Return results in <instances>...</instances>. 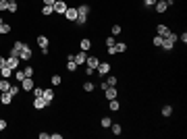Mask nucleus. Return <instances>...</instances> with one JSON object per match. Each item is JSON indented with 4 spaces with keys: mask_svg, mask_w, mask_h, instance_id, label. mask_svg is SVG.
<instances>
[{
    "mask_svg": "<svg viewBox=\"0 0 187 139\" xmlns=\"http://www.w3.org/2000/svg\"><path fill=\"white\" fill-rule=\"evenodd\" d=\"M108 106H110V110H112V112H117L118 108H121V104H118L117 98H115V100H110V104H108Z\"/></svg>",
    "mask_w": 187,
    "mask_h": 139,
    "instance_id": "nucleus-24",
    "label": "nucleus"
},
{
    "mask_svg": "<svg viewBox=\"0 0 187 139\" xmlns=\"http://www.w3.org/2000/svg\"><path fill=\"white\" fill-rule=\"evenodd\" d=\"M62 83V77L60 75H52V85H60Z\"/></svg>",
    "mask_w": 187,
    "mask_h": 139,
    "instance_id": "nucleus-35",
    "label": "nucleus"
},
{
    "mask_svg": "<svg viewBox=\"0 0 187 139\" xmlns=\"http://www.w3.org/2000/svg\"><path fill=\"white\" fill-rule=\"evenodd\" d=\"M23 42H15V46H12V50H11V56H19L21 54V50H23Z\"/></svg>",
    "mask_w": 187,
    "mask_h": 139,
    "instance_id": "nucleus-10",
    "label": "nucleus"
},
{
    "mask_svg": "<svg viewBox=\"0 0 187 139\" xmlns=\"http://www.w3.org/2000/svg\"><path fill=\"white\" fill-rule=\"evenodd\" d=\"M156 2H158V0H143V4H146V6H154Z\"/></svg>",
    "mask_w": 187,
    "mask_h": 139,
    "instance_id": "nucleus-42",
    "label": "nucleus"
},
{
    "mask_svg": "<svg viewBox=\"0 0 187 139\" xmlns=\"http://www.w3.org/2000/svg\"><path fill=\"white\" fill-rule=\"evenodd\" d=\"M118 33H121V25H112V29H110V35H115V37H117Z\"/></svg>",
    "mask_w": 187,
    "mask_h": 139,
    "instance_id": "nucleus-34",
    "label": "nucleus"
},
{
    "mask_svg": "<svg viewBox=\"0 0 187 139\" xmlns=\"http://www.w3.org/2000/svg\"><path fill=\"white\" fill-rule=\"evenodd\" d=\"M21 87H23L25 92H31V89H34V79H31V77H25L23 81H21Z\"/></svg>",
    "mask_w": 187,
    "mask_h": 139,
    "instance_id": "nucleus-7",
    "label": "nucleus"
},
{
    "mask_svg": "<svg viewBox=\"0 0 187 139\" xmlns=\"http://www.w3.org/2000/svg\"><path fill=\"white\" fill-rule=\"evenodd\" d=\"M96 71H98L100 75H106V73L110 71V64H108V62H98V67H96Z\"/></svg>",
    "mask_w": 187,
    "mask_h": 139,
    "instance_id": "nucleus-11",
    "label": "nucleus"
},
{
    "mask_svg": "<svg viewBox=\"0 0 187 139\" xmlns=\"http://www.w3.org/2000/svg\"><path fill=\"white\" fill-rule=\"evenodd\" d=\"M94 87H96V85H94L92 81H85V83H83V89H85V92H94Z\"/></svg>",
    "mask_w": 187,
    "mask_h": 139,
    "instance_id": "nucleus-33",
    "label": "nucleus"
},
{
    "mask_svg": "<svg viewBox=\"0 0 187 139\" xmlns=\"http://www.w3.org/2000/svg\"><path fill=\"white\" fill-rule=\"evenodd\" d=\"M177 42H179V35H177V33H168L166 37H162V46H160V48L166 50V52H171V50L175 48Z\"/></svg>",
    "mask_w": 187,
    "mask_h": 139,
    "instance_id": "nucleus-1",
    "label": "nucleus"
},
{
    "mask_svg": "<svg viewBox=\"0 0 187 139\" xmlns=\"http://www.w3.org/2000/svg\"><path fill=\"white\" fill-rule=\"evenodd\" d=\"M50 137H52V139H62V135H60V133H52Z\"/></svg>",
    "mask_w": 187,
    "mask_h": 139,
    "instance_id": "nucleus-45",
    "label": "nucleus"
},
{
    "mask_svg": "<svg viewBox=\"0 0 187 139\" xmlns=\"http://www.w3.org/2000/svg\"><path fill=\"white\" fill-rule=\"evenodd\" d=\"M6 67L12 69V71H17L19 69V56H9L6 58Z\"/></svg>",
    "mask_w": 187,
    "mask_h": 139,
    "instance_id": "nucleus-5",
    "label": "nucleus"
},
{
    "mask_svg": "<svg viewBox=\"0 0 187 139\" xmlns=\"http://www.w3.org/2000/svg\"><path fill=\"white\" fill-rule=\"evenodd\" d=\"M15 77H17V81L21 83V81L25 79V73H23V71H19V69H17V71H15Z\"/></svg>",
    "mask_w": 187,
    "mask_h": 139,
    "instance_id": "nucleus-32",
    "label": "nucleus"
},
{
    "mask_svg": "<svg viewBox=\"0 0 187 139\" xmlns=\"http://www.w3.org/2000/svg\"><path fill=\"white\" fill-rule=\"evenodd\" d=\"M9 12H17V2H9V9H6Z\"/></svg>",
    "mask_w": 187,
    "mask_h": 139,
    "instance_id": "nucleus-38",
    "label": "nucleus"
},
{
    "mask_svg": "<svg viewBox=\"0 0 187 139\" xmlns=\"http://www.w3.org/2000/svg\"><path fill=\"white\" fill-rule=\"evenodd\" d=\"M98 62H100V60H98L96 56H87V60H85V64H87L90 69H96V67H98Z\"/></svg>",
    "mask_w": 187,
    "mask_h": 139,
    "instance_id": "nucleus-16",
    "label": "nucleus"
},
{
    "mask_svg": "<svg viewBox=\"0 0 187 139\" xmlns=\"http://www.w3.org/2000/svg\"><path fill=\"white\" fill-rule=\"evenodd\" d=\"M48 44H50V42H48L46 35H37V46L40 48H48Z\"/></svg>",
    "mask_w": 187,
    "mask_h": 139,
    "instance_id": "nucleus-20",
    "label": "nucleus"
},
{
    "mask_svg": "<svg viewBox=\"0 0 187 139\" xmlns=\"http://www.w3.org/2000/svg\"><path fill=\"white\" fill-rule=\"evenodd\" d=\"M173 114V106H162V116H171Z\"/></svg>",
    "mask_w": 187,
    "mask_h": 139,
    "instance_id": "nucleus-28",
    "label": "nucleus"
},
{
    "mask_svg": "<svg viewBox=\"0 0 187 139\" xmlns=\"http://www.w3.org/2000/svg\"><path fill=\"white\" fill-rule=\"evenodd\" d=\"M100 125H102V127H104V129H108V127H110V125H112V120H110L108 116H102V120H100Z\"/></svg>",
    "mask_w": 187,
    "mask_h": 139,
    "instance_id": "nucleus-25",
    "label": "nucleus"
},
{
    "mask_svg": "<svg viewBox=\"0 0 187 139\" xmlns=\"http://www.w3.org/2000/svg\"><path fill=\"white\" fill-rule=\"evenodd\" d=\"M54 2H56V0H44V4H46V6H52Z\"/></svg>",
    "mask_w": 187,
    "mask_h": 139,
    "instance_id": "nucleus-46",
    "label": "nucleus"
},
{
    "mask_svg": "<svg viewBox=\"0 0 187 139\" xmlns=\"http://www.w3.org/2000/svg\"><path fill=\"white\" fill-rule=\"evenodd\" d=\"M34 93H35V98H42V96H44V89H42V87H35Z\"/></svg>",
    "mask_w": 187,
    "mask_h": 139,
    "instance_id": "nucleus-39",
    "label": "nucleus"
},
{
    "mask_svg": "<svg viewBox=\"0 0 187 139\" xmlns=\"http://www.w3.org/2000/svg\"><path fill=\"white\" fill-rule=\"evenodd\" d=\"M19 58H21V60H29V58H31V48L27 46V44L23 46V50H21V54H19Z\"/></svg>",
    "mask_w": 187,
    "mask_h": 139,
    "instance_id": "nucleus-9",
    "label": "nucleus"
},
{
    "mask_svg": "<svg viewBox=\"0 0 187 139\" xmlns=\"http://www.w3.org/2000/svg\"><path fill=\"white\" fill-rule=\"evenodd\" d=\"M110 131H112V133H115V135H121V131H123V129H121V125H110Z\"/></svg>",
    "mask_w": 187,
    "mask_h": 139,
    "instance_id": "nucleus-31",
    "label": "nucleus"
},
{
    "mask_svg": "<svg viewBox=\"0 0 187 139\" xmlns=\"http://www.w3.org/2000/svg\"><path fill=\"white\" fill-rule=\"evenodd\" d=\"M110 85H117V77H108L104 83H100V87L102 89H106V87H110Z\"/></svg>",
    "mask_w": 187,
    "mask_h": 139,
    "instance_id": "nucleus-17",
    "label": "nucleus"
},
{
    "mask_svg": "<svg viewBox=\"0 0 187 139\" xmlns=\"http://www.w3.org/2000/svg\"><path fill=\"white\" fill-rule=\"evenodd\" d=\"M179 40H181V42L185 44V42H187V33H181V35H179Z\"/></svg>",
    "mask_w": 187,
    "mask_h": 139,
    "instance_id": "nucleus-44",
    "label": "nucleus"
},
{
    "mask_svg": "<svg viewBox=\"0 0 187 139\" xmlns=\"http://www.w3.org/2000/svg\"><path fill=\"white\" fill-rule=\"evenodd\" d=\"M9 93H11L12 98H17V96H19V87H17V85H11V87H9Z\"/></svg>",
    "mask_w": 187,
    "mask_h": 139,
    "instance_id": "nucleus-29",
    "label": "nucleus"
},
{
    "mask_svg": "<svg viewBox=\"0 0 187 139\" xmlns=\"http://www.w3.org/2000/svg\"><path fill=\"white\" fill-rule=\"evenodd\" d=\"M156 31H158V35H162V37H166V35L171 33V29H168V27H166V25H158V27H156Z\"/></svg>",
    "mask_w": 187,
    "mask_h": 139,
    "instance_id": "nucleus-13",
    "label": "nucleus"
},
{
    "mask_svg": "<svg viewBox=\"0 0 187 139\" xmlns=\"http://www.w3.org/2000/svg\"><path fill=\"white\" fill-rule=\"evenodd\" d=\"M9 87H11V81L2 77V79H0V92H9Z\"/></svg>",
    "mask_w": 187,
    "mask_h": 139,
    "instance_id": "nucleus-22",
    "label": "nucleus"
},
{
    "mask_svg": "<svg viewBox=\"0 0 187 139\" xmlns=\"http://www.w3.org/2000/svg\"><path fill=\"white\" fill-rule=\"evenodd\" d=\"M65 17H67V21H75L79 15H77V9H73V6H67V11H65Z\"/></svg>",
    "mask_w": 187,
    "mask_h": 139,
    "instance_id": "nucleus-4",
    "label": "nucleus"
},
{
    "mask_svg": "<svg viewBox=\"0 0 187 139\" xmlns=\"http://www.w3.org/2000/svg\"><path fill=\"white\" fill-rule=\"evenodd\" d=\"M23 73H25V77H34V67H25Z\"/></svg>",
    "mask_w": 187,
    "mask_h": 139,
    "instance_id": "nucleus-37",
    "label": "nucleus"
},
{
    "mask_svg": "<svg viewBox=\"0 0 187 139\" xmlns=\"http://www.w3.org/2000/svg\"><path fill=\"white\" fill-rule=\"evenodd\" d=\"M0 25H2V17H0Z\"/></svg>",
    "mask_w": 187,
    "mask_h": 139,
    "instance_id": "nucleus-49",
    "label": "nucleus"
},
{
    "mask_svg": "<svg viewBox=\"0 0 187 139\" xmlns=\"http://www.w3.org/2000/svg\"><path fill=\"white\" fill-rule=\"evenodd\" d=\"M42 98H44L46 104H50V102L54 100V92H52V89H44V96H42Z\"/></svg>",
    "mask_w": 187,
    "mask_h": 139,
    "instance_id": "nucleus-14",
    "label": "nucleus"
},
{
    "mask_svg": "<svg viewBox=\"0 0 187 139\" xmlns=\"http://www.w3.org/2000/svg\"><path fill=\"white\" fill-rule=\"evenodd\" d=\"M0 33H11V25L2 23V25H0Z\"/></svg>",
    "mask_w": 187,
    "mask_h": 139,
    "instance_id": "nucleus-30",
    "label": "nucleus"
},
{
    "mask_svg": "<svg viewBox=\"0 0 187 139\" xmlns=\"http://www.w3.org/2000/svg\"><path fill=\"white\" fill-rule=\"evenodd\" d=\"M9 9V0H0V11H6Z\"/></svg>",
    "mask_w": 187,
    "mask_h": 139,
    "instance_id": "nucleus-40",
    "label": "nucleus"
},
{
    "mask_svg": "<svg viewBox=\"0 0 187 139\" xmlns=\"http://www.w3.org/2000/svg\"><path fill=\"white\" fill-rule=\"evenodd\" d=\"M52 12H54V9H52V6H46V4H44V9H42V15H44V17H50Z\"/></svg>",
    "mask_w": 187,
    "mask_h": 139,
    "instance_id": "nucleus-27",
    "label": "nucleus"
},
{
    "mask_svg": "<svg viewBox=\"0 0 187 139\" xmlns=\"http://www.w3.org/2000/svg\"><path fill=\"white\" fill-rule=\"evenodd\" d=\"M152 44H154V46H156V48H160V46H162V35H156V37H154V42H152Z\"/></svg>",
    "mask_w": 187,
    "mask_h": 139,
    "instance_id": "nucleus-36",
    "label": "nucleus"
},
{
    "mask_svg": "<svg viewBox=\"0 0 187 139\" xmlns=\"http://www.w3.org/2000/svg\"><path fill=\"white\" fill-rule=\"evenodd\" d=\"M115 50H117V54H121V52H125V50H127V44L118 42V44H115Z\"/></svg>",
    "mask_w": 187,
    "mask_h": 139,
    "instance_id": "nucleus-23",
    "label": "nucleus"
},
{
    "mask_svg": "<svg viewBox=\"0 0 187 139\" xmlns=\"http://www.w3.org/2000/svg\"><path fill=\"white\" fill-rule=\"evenodd\" d=\"M12 73H15V71H12V69H9V67H6V64H4V67H2V69H0V75H2V77H4V79H9V77H11Z\"/></svg>",
    "mask_w": 187,
    "mask_h": 139,
    "instance_id": "nucleus-21",
    "label": "nucleus"
},
{
    "mask_svg": "<svg viewBox=\"0 0 187 139\" xmlns=\"http://www.w3.org/2000/svg\"><path fill=\"white\" fill-rule=\"evenodd\" d=\"M79 48H81V50H85V52H87V50L92 48V40H87V37H83L81 42H79Z\"/></svg>",
    "mask_w": 187,
    "mask_h": 139,
    "instance_id": "nucleus-18",
    "label": "nucleus"
},
{
    "mask_svg": "<svg viewBox=\"0 0 187 139\" xmlns=\"http://www.w3.org/2000/svg\"><path fill=\"white\" fill-rule=\"evenodd\" d=\"M115 44H117V37H115V35H108V37H106V48L115 46Z\"/></svg>",
    "mask_w": 187,
    "mask_h": 139,
    "instance_id": "nucleus-26",
    "label": "nucleus"
},
{
    "mask_svg": "<svg viewBox=\"0 0 187 139\" xmlns=\"http://www.w3.org/2000/svg\"><path fill=\"white\" fill-rule=\"evenodd\" d=\"M46 102H44V98H35V100H34V108H35V110H42V108H46Z\"/></svg>",
    "mask_w": 187,
    "mask_h": 139,
    "instance_id": "nucleus-12",
    "label": "nucleus"
},
{
    "mask_svg": "<svg viewBox=\"0 0 187 139\" xmlns=\"http://www.w3.org/2000/svg\"><path fill=\"white\" fill-rule=\"evenodd\" d=\"M166 6H168V4H166L164 0H158V2L154 4V9H156V12H164V11H166Z\"/></svg>",
    "mask_w": 187,
    "mask_h": 139,
    "instance_id": "nucleus-15",
    "label": "nucleus"
},
{
    "mask_svg": "<svg viewBox=\"0 0 187 139\" xmlns=\"http://www.w3.org/2000/svg\"><path fill=\"white\" fill-rule=\"evenodd\" d=\"M164 2H166V4H168V6H171V4H173V0H164Z\"/></svg>",
    "mask_w": 187,
    "mask_h": 139,
    "instance_id": "nucleus-48",
    "label": "nucleus"
},
{
    "mask_svg": "<svg viewBox=\"0 0 187 139\" xmlns=\"http://www.w3.org/2000/svg\"><path fill=\"white\" fill-rule=\"evenodd\" d=\"M85 21H87V17H77V19H75L77 25H85Z\"/></svg>",
    "mask_w": 187,
    "mask_h": 139,
    "instance_id": "nucleus-41",
    "label": "nucleus"
},
{
    "mask_svg": "<svg viewBox=\"0 0 187 139\" xmlns=\"http://www.w3.org/2000/svg\"><path fill=\"white\" fill-rule=\"evenodd\" d=\"M4 129H6V120H4V118H0V131H4Z\"/></svg>",
    "mask_w": 187,
    "mask_h": 139,
    "instance_id": "nucleus-43",
    "label": "nucleus"
},
{
    "mask_svg": "<svg viewBox=\"0 0 187 139\" xmlns=\"http://www.w3.org/2000/svg\"><path fill=\"white\" fill-rule=\"evenodd\" d=\"M12 100H15V98H12V96H11L9 92H0V102H2L4 106H9V104L12 102Z\"/></svg>",
    "mask_w": 187,
    "mask_h": 139,
    "instance_id": "nucleus-6",
    "label": "nucleus"
},
{
    "mask_svg": "<svg viewBox=\"0 0 187 139\" xmlns=\"http://www.w3.org/2000/svg\"><path fill=\"white\" fill-rule=\"evenodd\" d=\"M104 93H106V98H108V100H115V98H117V85H110V87H106Z\"/></svg>",
    "mask_w": 187,
    "mask_h": 139,
    "instance_id": "nucleus-8",
    "label": "nucleus"
},
{
    "mask_svg": "<svg viewBox=\"0 0 187 139\" xmlns=\"http://www.w3.org/2000/svg\"><path fill=\"white\" fill-rule=\"evenodd\" d=\"M52 9H54V12H58V15H65V11H67V2H65V0H56V2L52 4Z\"/></svg>",
    "mask_w": 187,
    "mask_h": 139,
    "instance_id": "nucleus-2",
    "label": "nucleus"
},
{
    "mask_svg": "<svg viewBox=\"0 0 187 139\" xmlns=\"http://www.w3.org/2000/svg\"><path fill=\"white\" fill-rule=\"evenodd\" d=\"M87 12H90V6H87V4L77 6V15H79V17H87Z\"/></svg>",
    "mask_w": 187,
    "mask_h": 139,
    "instance_id": "nucleus-19",
    "label": "nucleus"
},
{
    "mask_svg": "<svg viewBox=\"0 0 187 139\" xmlns=\"http://www.w3.org/2000/svg\"><path fill=\"white\" fill-rule=\"evenodd\" d=\"M4 64H6V58H2V56H0V69H2Z\"/></svg>",
    "mask_w": 187,
    "mask_h": 139,
    "instance_id": "nucleus-47",
    "label": "nucleus"
},
{
    "mask_svg": "<svg viewBox=\"0 0 187 139\" xmlns=\"http://www.w3.org/2000/svg\"><path fill=\"white\" fill-rule=\"evenodd\" d=\"M73 60L77 62V67H81V64H85V60H87V52H85V50H81V52H77V54L73 56Z\"/></svg>",
    "mask_w": 187,
    "mask_h": 139,
    "instance_id": "nucleus-3",
    "label": "nucleus"
},
{
    "mask_svg": "<svg viewBox=\"0 0 187 139\" xmlns=\"http://www.w3.org/2000/svg\"><path fill=\"white\" fill-rule=\"evenodd\" d=\"M9 2H17V0H9Z\"/></svg>",
    "mask_w": 187,
    "mask_h": 139,
    "instance_id": "nucleus-50",
    "label": "nucleus"
}]
</instances>
